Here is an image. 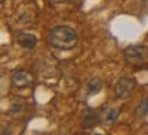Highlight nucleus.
<instances>
[{
    "instance_id": "nucleus-1",
    "label": "nucleus",
    "mask_w": 148,
    "mask_h": 135,
    "mask_svg": "<svg viewBox=\"0 0 148 135\" xmlns=\"http://www.w3.org/2000/svg\"><path fill=\"white\" fill-rule=\"evenodd\" d=\"M48 41L59 51H71L78 44V34L69 26H56L51 30Z\"/></svg>"
},
{
    "instance_id": "nucleus-2",
    "label": "nucleus",
    "mask_w": 148,
    "mask_h": 135,
    "mask_svg": "<svg viewBox=\"0 0 148 135\" xmlns=\"http://www.w3.org/2000/svg\"><path fill=\"white\" fill-rule=\"evenodd\" d=\"M125 59L132 66H141L148 62V48L141 45H132L125 49Z\"/></svg>"
},
{
    "instance_id": "nucleus-3",
    "label": "nucleus",
    "mask_w": 148,
    "mask_h": 135,
    "mask_svg": "<svg viewBox=\"0 0 148 135\" xmlns=\"http://www.w3.org/2000/svg\"><path fill=\"white\" fill-rule=\"evenodd\" d=\"M136 78L133 77H123L121 78L114 86V94L116 98H127L130 97V94L133 93V90L136 88Z\"/></svg>"
},
{
    "instance_id": "nucleus-4",
    "label": "nucleus",
    "mask_w": 148,
    "mask_h": 135,
    "mask_svg": "<svg viewBox=\"0 0 148 135\" xmlns=\"http://www.w3.org/2000/svg\"><path fill=\"white\" fill-rule=\"evenodd\" d=\"M32 82H33L32 74L26 71V70H16L11 75V83L16 89H25L27 86H30Z\"/></svg>"
},
{
    "instance_id": "nucleus-5",
    "label": "nucleus",
    "mask_w": 148,
    "mask_h": 135,
    "mask_svg": "<svg viewBox=\"0 0 148 135\" xmlns=\"http://www.w3.org/2000/svg\"><path fill=\"white\" fill-rule=\"evenodd\" d=\"M100 123L99 113H96L92 108H85L81 112V126L84 128H92Z\"/></svg>"
},
{
    "instance_id": "nucleus-6",
    "label": "nucleus",
    "mask_w": 148,
    "mask_h": 135,
    "mask_svg": "<svg viewBox=\"0 0 148 135\" xmlns=\"http://www.w3.org/2000/svg\"><path fill=\"white\" fill-rule=\"evenodd\" d=\"M118 115H119V111L114 107H103L100 113H99L100 123L104 126H111L118 119Z\"/></svg>"
},
{
    "instance_id": "nucleus-7",
    "label": "nucleus",
    "mask_w": 148,
    "mask_h": 135,
    "mask_svg": "<svg viewBox=\"0 0 148 135\" xmlns=\"http://www.w3.org/2000/svg\"><path fill=\"white\" fill-rule=\"evenodd\" d=\"M16 41L23 49H33L37 44V38L34 34L30 33H19L16 37Z\"/></svg>"
},
{
    "instance_id": "nucleus-8",
    "label": "nucleus",
    "mask_w": 148,
    "mask_h": 135,
    "mask_svg": "<svg viewBox=\"0 0 148 135\" xmlns=\"http://www.w3.org/2000/svg\"><path fill=\"white\" fill-rule=\"evenodd\" d=\"M23 112H25V102H23L22 100H14V101L11 102L7 113H8L10 117H18V116H21Z\"/></svg>"
},
{
    "instance_id": "nucleus-9",
    "label": "nucleus",
    "mask_w": 148,
    "mask_h": 135,
    "mask_svg": "<svg viewBox=\"0 0 148 135\" xmlns=\"http://www.w3.org/2000/svg\"><path fill=\"white\" fill-rule=\"evenodd\" d=\"M86 94L88 96H93V94H97L101 90V81L99 78H90L88 82H86Z\"/></svg>"
},
{
    "instance_id": "nucleus-10",
    "label": "nucleus",
    "mask_w": 148,
    "mask_h": 135,
    "mask_svg": "<svg viewBox=\"0 0 148 135\" xmlns=\"http://www.w3.org/2000/svg\"><path fill=\"white\" fill-rule=\"evenodd\" d=\"M136 113L140 116V117H145L148 115V97H144L141 100V102L138 104L137 109H136Z\"/></svg>"
},
{
    "instance_id": "nucleus-11",
    "label": "nucleus",
    "mask_w": 148,
    "mask_h": 135,
    "mask_svg": "<svg viewBox=\"0 0 148 135\" xmlns=\"http://www.w3.org/2000/svg\"><path fill=\"white\" fill-rule=\"evenodd\" d=\"M52 4H60V3H67V1H71V0H49Z\"/></svg>"
}]
</instances>
